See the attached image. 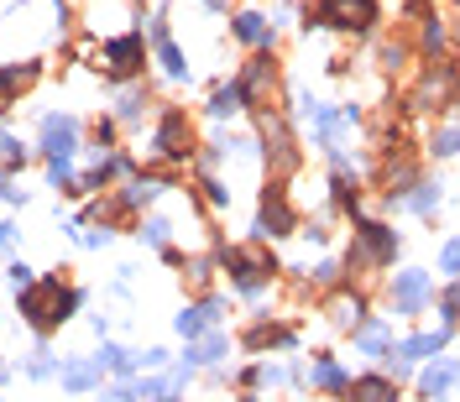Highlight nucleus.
Here are the masks:
<instances>
[{
    "label": "nucleus",
    "instance_id": "11",
    "mask_svg": "<svg viewBox=\"0 0 460 402\" xmlns=\"http://www.w3.org/2000/svg\"><path fill=\"white\" fill-rule=\"evenodd\" d=\"M256 230H262V235H288V230H293V210H288V199H282V188H267V199H262V219H256Z\"/></svg>",
    "mask_w": 460,
    "mask_h": 402
},
{
    "label": "nucleus",
    "instance_id": "12",
    "mask_svg": "<svg viewBox=\"0 0 460 402\" xmlns=\"http://www.w3.org/2000/svg\"><path fill=\"white\" fill-rule=\"evenodd\" d=\"M424 298H430V278H424V272H398V282H393V304H398V313H413Z\"/></svg>",
    "mask_w": 460,
    "mask_h": 402
},
{
    "label": "nucleus",
    "instance_id": "21",
    "mask_svg": "<svg viewBox=\"0 0 460 402\" xmlns=\"http://www.w3.org/2000/svg\"><path fill=\"white\" fill-rule=\"evenodd\" d=\"M220 355H225V340H220V335H210V340H199V345H188V366H215Z\"/></svg>",
    "mask_w": 460,
    "mask_h": 402
},
{
    "label": "nucleus",
    "instance_id": "39",
    "mask_svg": "<svg viewBox=\"0 0 460 402\" xmlns=\"http://www.w3.org/2000/svg\"><path fill=\"white\" fill-rule=\"evenodd\" d=\"M204 199H210V204H225V199H230V193H225V188H220L215 178H204Z\"/></svg>",
    "mask_w": 460,
    "mask_h": 402
},
{
    "label": "nucleus",
    "instance_id": "40",
    "mask_svg": "<svg viewBox=\"0 0 460 402\" xmlns=\"http://www.w3.org/2000/svg\"><path fill=\"white\" fill-rule=\"evenodd\" d=\"M11 282H16V293H22V287H31V267H22V261H16V267H11Z\"/></svg>",
    "mask_w": 460,
    "mask_h": 402
},
{
    "label": "nucleus",
    "instance_id": "29",
    "mask_svg": "<svg viewBox=\"0 0 460 402\" xmlns=\"http://www.w3.org/2000/svg\"><path fill=\"white\" fill-rule=\"evenodd\" d=\"M157 193H162V184H157V178H136V184L126 188L121 204H147V199H157Z\"/></svg>",
    "mask_w": 460,
    "mask_h": 402
},
{
    "label": "nucleus",
    "instance_id": "28",
    "mask_svg": "<svg viewBox=\"0 0 460 402\" xmlns=\"http://www.w3.org/2000/svg\"><path fill=\"white\" fill-rule=\"evenodd\" d=\"M48 178H53V188H74L79 178H74V157H53L48 162Z\"/></svg>",
    "mask_w": 460,
    "mask_h": 402
},
{
    "label": "nucleus",
    "instance_id": "24",
    "mask_svg": "<svg viewBox=\"0 0 460 402\" xmlns=\"http://www.w3.org/2000/svg\"><path fill=\"white\" fill-rule=\"evenodd\" d=\"M314 381H319V387H330V392H345V387H351L335 361H319V366H314Z\"/></svg>",
    "mask_w": 460,
    "mask_h": 402
},
{
    "label": "nucleus",
    "instance_id": "34",
    "mask_svg": "<svg viewBox=\"0 0 460 402\" xmlns=\"http://www.w3.org/2000/svg\"><path fill=\"white\" fill-rule=\"evenodd\" d=\"M251 345H256V350H262V345H288V335H282V329H267V324H262V329H251Z\"/></svg>",
    "mask_w": 460,
    "mask_h": 402
},
{
    "label": "nucleus",
    "instance_id": "38",
    "mask_svg": "<svg viewBox=\"0 0 460 402\" xmlns=\"http://www.w3.org/2000/svg\"><path fill=\"white\" fill-rule=\"evenodd\" d=\"M74 230H79L84 246H105V241H110V230H84V225H74Z\"/></svg>",
    "mask_w": 460,
    "mask_h": 402
},
{
    "label": "nucleus",
    "instance_id": "18",
    "mask_svg": "<svg viewBox=\"0 0 460 402\" xmlns=\"http://www.w3.org/2000/svg\"><path fill=\"white\" fill-rule=\"evenodd\" d=\"M456 376H460L456 361H439V366H430V372H424V392H430V398H445V392L456 387Z\"/></svg>",
    "mask_w": 460,
    "mask_h": 402
},
{
    "label": "nucleus",
    "instance_id": "5",
    "mask_svg": "<svg viewBox=\"0 0 460 402\" xmlns=\"http://www.w3.org/2000/svg\"><path fill=\"white\" fill-rule=\"evenodd\" d=\"M408 105H413V110H434V105L445 110V105H456V73H450V68H430Z\"/></svg>",
    "mask_w": 460,
    "mask_h": 402
},
{
    "label": "nucleus",
    "instance_id": "13",
    "mask_svg": "<svg viewBox=\"0 0 460 402\" xmlns=\"http://www.w3.org/2000/svg\"><path fill=\"white\" fill-rule=\"evenodd\" d=\"M230 31L251 42V47H267L273 42V27H267V16H256V11H241V16H230Z\"/></svg>",
    "mask_w": 460,
    "mask_h": 402
},
{
    "label": "nucleus",
    "instance_id": "9",
    "mask_svg": "<svg viewBox=\"0 0 460 402\" xmlns=\"http://www.w3.org/2000/svg\"><path fill=\"white\" fill-rule=\"evenodd\" d=\"M262 131H267V162H273V173H293V167H299V152H293L288 125L267 115V121H262Z\"/></svg>",
    "mask_w": 460,
    "mask_h": 402
},
{
    "label": "nucleus",
    "instance_id": "15",
    "mask_svg": "<svg viewBox=\"0 0 460 402\" xmlns=\"http://www.w3.org/2000/svg\"><path fill=\"white\" fill-rule=\"evenodd\" d=\"M351 402H398V387L382 381V376H361V381L351 387Z\"/></svg>",
    "mask_w": 460,
    "mask_h": 402
},
{
    "label": "nucleus",
    "instance_id": "44",
    "mask_svg": "<svg viewBox=\"0 0 460 402\" xmlns=\"http://www.w3.org/2000/svg\"><path fill=\"white\" fill-rule=\"evenodd\" d=\"M11 246V219H0V251Z\"/></svg>",
    "mask_w": 460,
    "mask_h": 402
},
{
    "label": "nucleus",
    "instance_id": "30",
    "mask_svg": "<svg viewBox=\"0 0 460 402\" xmlns=\"http://www.w3.org/2000/svg\"><path fill=\"white\" fill-rule=\"evenodd\" d=\"M178 381V376H173ZM173 381H162V376H152V381H136V398L142 402H162L168 392H173Z\"/></svg>",
    "mask_w": 460,
    "mask_h": 402
},
{
    "label": "nucleus",
    "instance_id": "22",
    "mask_svg": "<svg viewBox=\"0 0 460 402\" xmlns=\"http://www.w3.org/2000/svg\"><path fill=\"white\" fill-rule=\"evenodd\" d=\"M157 63H162V68H168V73H173V79H188V63H184V53H178V47H173V42H168V37H162V42H157Z\"/></svg>",
    "mask_w": 460,
    "mask_h": 402
},
{
    "label": "nucleus",
    "instance_id": "7",
    "mask_svg": "<svg viewBox=\"0 0 460 402\" xmlns=\"http://www.w3.org/2000/svg\"><path fill=\"white\" fill-rule=\"evenodd\" d=\"M157 152L162 157H188L194 152V131H188L184 110H168V115H162V125H157Z\"/></svg>",
    "mask_w": 460,
    "mask_h": 402
},
{
    "label": "nucleus",
    "instance_id": "33",
    "mask_svg": "<svg viewBox=\"0 0 460 402\" xmlns=\"http://www.w3.org/2000/svg\"><path fill=\"white\" fill-rule=\"evenodd\" d=\"M0 162H27V147L16 136H0Z\"/></svg>",
    "mask_w": 460,
    "mask_h": 402
},
{
    "label": "nucleus",
    "instance_id": "42",
    "mask_svg": "<svg viewBox=\"0 0 460 402\" xmlns=\"http://www.w3.org/2000/svg\"><path fill=\"white\" fill-rule=\"evenodd\" d=\"M53 372V361H48V350H37V361H31V376H48Z\"/></svg>",
    "mask_w": 460,
    "mask_h": 402
},
{
    "label": "nucleus",
    "instance_id": "6",
    "mask_svg": "<svg viewBox=\"0 0 460 402\" xmlns=\"http://www.w3.org/2000/svg\"><path fill=\"white\" fill-rule=\"evenodd\" d=\"M42 152L48 157L79 152V121H74V115H42Z\"/></svg>",
    "mask_w": 460,
    "mask_h": 402
},
{
    "label": "nucleus",
    "instance_id": "45",
    "mask_svg": "<svg viewBox=\"0 0 460 402\" xmlns=\"http://www.w3.org/2000/svg\"><path fill=\"white\" fill-rule=\"evenodd\" d=\"M204 5H210V11H225V5H230V0H204Z\"/></svg>",
    "mask_w": 460,
    "mask_h": 402
},
{
    "label": "nucleus",
    "instance_id": "37",
    "mask_svg": "<svg viewBox=\"0 0 460 402\" xmlns=\"http://www.w3.org/2000/svg\"><path fill=\"white\" fill-rule=\"evenodd\" d=\"M335 199L345 204V210H356V184H351V178H340V184H335Z\"/></svg>",
    "mask_w": 460,
    "mask_h": 402
},
{
    "label": "nucleus",
    "instance_id": "41",
    "mask_svg": "<svg viewBox=\"0 0 460 402\" xmlns=\"http://www.w3.org/2000/svg\"><path fill=\"white\" fill-rule=\"evenodd\" d=\"M0 199H5V204H27V188H11V184H0Z\"/></svg>",
    "mask_w": 460,
    "mask_h": 402
},
{
    "label": "nucleus",
    "instance_id": "20",
    "mask_svg": "<svg viewBox=\"0 0 460 402\" xmlns=\"http://www.w3.org/2000/svg\"><path fill=\"white\" fill-rule=\"evenodd\" d=\"M241 105H246L241 84H225V90H215V99H210V115H215V121H225V115H236Z\"/></svg>",
    "mask_w": 460,
    "mask_h": 402
},
{
    "label": "nucleus",
    "instance_id": "43",
    "mask_svg": "<svg viewBox=\"0 0 460 402\" xmlns=\"http://www.w3.org/2000/svg\"><path fill=\"white\" fill-rule=\"evenodd\" d=\"M445 309H450V313H460V287H450V298H445Z\"/></svg>",
    "mask_w": 460,
    "mask_h": 402
},
{
    "label": "nucleus",
    "instance_id": "36",
    "mask_svg": "<svg viewBox=\"0 0 460 402\" xmlns=\"http://www.w3.org/2000/svg\"><path fill=\"white\" fill-rule=\"evenodd\" d=\"M356 319H361V304L340 298V304H335V324H356Z\"/></svg>",
    "mask_w": 460,
    "mask_h": 402
},
{
    "label": "nucleus",
    "instance_id": "2",
    "mask_svg": "<svg viewBox=\"0 0 460 402\" xmlns=\"http://www.w3.org/2000/svg\"><path fill=\"white\" fill-rule=\"evenodd\" d=\"M314 21H319V27H335V31H371L377 5H371V0H319V5H314ZM314 21H308V27H314Z\"/></svg>",
    "mask_w": 460,
    "mask_h": 402
},
{
    "label": "nucleus",
    "instance_id": "3",
    "mask_svg": "<svg viewBox=\"0 0 460 402\" xmlns=\"http://www.w3.org/2000/svg\"><path fill=\"white\" fill-rule=\"evenodd\" d=\"M398 256V230L387 225H361L356 230V251H351V267H367V261H393Z\"/></svg>",
    "mask_w": 460,
    "mask_h": 402
},
{
    "label": "nucleus",
    "instance_id": "16",
    "mask_svg": "<svg viewBox=\"0 0 460 402\" xmlns=\"http://www.w3.org/2000/svg\"><path fill=\"white\" fill-rule=\"evenodd\" d=\"M215 319H220V304H199V309H184V313H178V335H188V340H194V335H204Z\"/></svg>",
    "mask_w": 460,
    "mask_h": 402
},
{
    "label": "nucleus",
    "instance_id": "25",
    "mask_svg": "<svg viewBox=\"0 0 460 402\" xmlns=\"http://www.w3.org/2000/svg\"><path fill=\"white\" fill-rule=\"evenodd\" d=\"M356 345H361L367 355H382V350H387V324H367V329L356 335Z\"/></svg>",
    "mask_w": 460,
    "mask_h": 402
},
{
    "label": "nucleus",
    "instance_id": "26",
    "mask_svg": "<svg viewBox=\"0 0 460 402\" xmlns=\"http://www.w3.org/2000/svg\"><path fill=\"white\" fill-rule=\"evenodd\" d=\"M142 105H147V94H142V90H126L121 99H116V115H121V121H142Z\"/></svg>",
    "mask_w": 460,
    "mask_h": 402
},
{
    "label": "nucleus",
    "instance_id": "10",
    "mask_svg": "<svg viewBox=\"0 0 460 402\" xmlns=\"http://www.w3.org/2000/svg\"><path fill=\"white\" fill-rule=\"evenodd\" d=\"M236 84H241V94H246V105H256V110H262V105H267V99H273V63L267 58H251L246 63V73L241 79H236Z\"/></svg>",
    "mask_w": 460,
    "mask_h": 402
},
{
    "label": "nucleus",
    "instance_id": "19",
    "mask_svg": "<svg viewBox=\"0 0 460 402\" xmlns=\"http://www.w3.org/2000/svg\"><path fill=\"white\" fill-rule=\"evenodd\" d=\"M100 372H105L100 361H79V366H63V387H68V392H84V387H94V381H100Z\"/></svg>",
    "mask_w": 460,
    "mask_h": 402
},
{
    "label": "nucleus",
    "instance_id": "4",
    "mask_svg": "<svg viewBox=\"0 0 460 402\" xmlns=\"http://www.w3.org/2000/svg\"><path fill=\"white\" fill-rule=\"evenodd\" d=\"M142 63H147V42H142L136 31H126V37H110V42H105V68H110L116 79H131Z\"/></svg>",
    "mask_w": 460,
    "mask_h": 402
},
{
    "label": "nucleus",
    "instance_id": "27",
    "mask_svg": "<svg viewBox=\"0 0 460 402\" xmlns=\"http://www.w3.org/2000/svg\"><path fill=\"white\" fill-rule=\"evenodd\" d=\"M434 204H439V184H419V193H408V210L413 215H430Z\"/></svg>",
    "mask_w": 460,
    "mask_h": 402
},
{
    "label": "nucleus",
    "instance_id": "32",
    "mask_svg": "<svg viewBox=\"0 0 460 402\" xmlns=\"http://www.w3.org/2000/svg\"><path fill=\"white\" fill-rule=\"evenodd\" d=\"M142 241H152V246H168V219H147V225H142Z\"/></svg>",
    "mask_w": 460,
    "mask_h": 402
},
{
    "label": "nucleus",
    "instance_id": "35",
    "mask_svg": "<svg viewBox=\"0 0 460 402\" xmlns=\"http://www.w3.org/2000/svg\"><path fill=\"white\" fill-rule=\"evenodd\" d=\"M439 267H445L450 278H460V241H450V246L439 251Z\"/></svg>",
    "mask_w": 460,
    "mask_h": 402
},
{
    "label": "nucleus",
    "instance_id": "8",
    "mask_svg": "<svg viewBox=\"0 0 460 402\" xmlns=\"http://www.w3.org/2000/svg\"><path fill=\"white\" fill-rule=\"evenodd\" d=\"M225 261H230V272H236V282H241L246 293H256V287H262V272H273V261L256 246H236Z\"/></svg>",
    "mask_w": 460,
    "mask_h": 402
},
{
    "label": "nucleus",
    "instance_id": "23",
    "mask_svg": "<svg viewBox=\"0 0 460 402\" xmlns=\"http://www.w3.org/2000/svg\"><path fill=\"white\" fill-rule=\"evenodd\" d=\"M94 361H100V366H110V372H131V366H136V355H131V350H121V345H105Z\"/></svg>",
    "mask_w": 460,
    "mask_h": 402
},
{
    "label": "nucleus",
    "instance_id": "14",
    "mask_svg": "<svg viewBox=\"0 0 460 402\" xmlns=\"http://www.w3.org/2000/svg\"><path fill=\"white\" fill-rule=\"evenodd\" d=\"M37 84V63H11V68H0V99H16L22 90Z\"/></svg>",
    "mask_w": 460,
    "mask_h": 402
},
{
    "label": "nucleus",
    "instance_id": "31",
    "mask_svg": "<svg viewBox=\"0 0 460 402\" xmlns=\"http://www.w3.org/2000/svg\"><path fill=\"white\" fill-rule=\"evenodd\" d=\"M434 152L439 157H460V125H445V131L434 136Z\"/></svg>",
    "mask_w": 460,
    "mask_h": 402
},
{
    "label": "nucleus",
    "instance_id": "1",
    "mask_svg": "<svg viewBox=\"0 0 460 402\" xmlns=\"http://www.w3.org/2000/svg\"><path fill=\"white\" fill-rule=\"evenodd\" d=\"M68 309H79V293H63V282H31L22 287V313H27L37 329H53L68 319Z\"/></svg>",
    "mask_w": 460,
    "mask_h": 402
},
{
    "label": "nucleus",
    "instance_id": "17",
    "mask_svg": "<svg viewBox=\"0 0 460 402\" xmlns=\"http://www.w3.org/2000/svg\"><path fill=\"white\" fill-rule=\"evenodd\" d=\"M445 340H450V329H439V335H419V340H403L398 355L403 361H424V355H434V350H445Z\"/></svg>",
    "mask_w": 460,
    "mask_h": 402
}]
</instances>
